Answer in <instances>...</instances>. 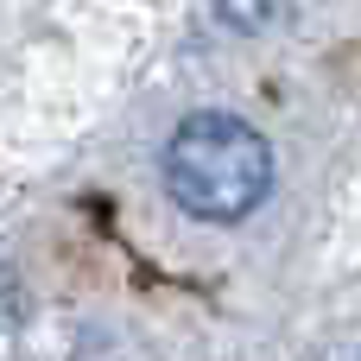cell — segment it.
Instances as JSON below:
<instances>
[{
  "instance_id": "obj_2",
  "label": "cell",
  "mask_w": 361,
  "mask_h": 361,
  "mask_svg": "<svg viewBox=\"0 0 361 361\" xmlns=\"http://www.w3.org/2000/svg\"><path fill=\"white\" fill-rule=\"evenodd\" d=\"M292 13V0H216V19L228 32H273Z\"/></svg>"
},
{
  "instance_id": "obj_1",
  "label": "cell",
  "mask_w": 361,
  "mask_h": 361,
  "mask_svg": "<svg viewBox=\"0 0 361 361\" xmlns=\"http://www.w3.org/2000/svg\"><path fill=\"white\" fill-rule=\"evenodd\" d=\"M165 190L197 222H241L273 197V146L235 114H190L165 140Z\"/></svg>"
},
{
  "instance_id": "obj_3",
  "label": "cell",
  "mask_w": 361,
  "mask_h": 361,
  "mask_svg": "<svg viewBox=\"0 0 361 361\" xmlns=\"http://www.w3.org/2000/svg\"><path fill=\"white\" fill-rule=\"evenodd\" d=\"M19 317H25V286H19V273L0 260V336H6Z\"/></svg>"
}]
</instances>
